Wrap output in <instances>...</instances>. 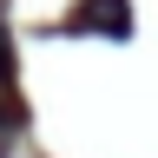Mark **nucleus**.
Masks as SVG:
<instances>
[{"instance_id": "f257e3e1", "label": "nucleus", "mask_w": 158, "mask_h": 158, "mask_svg": "<svg viewBox=\"0 0 158 158\" xmlns=\"http://www.w3.org/2000/svg\"><path fill=\"white\" fill-rule=\"evenodd\" d=\"M73 27H106L112 40H125L132 33V13H125V0H86V7L73 13Z\"/></svg>"}]
</instances>
